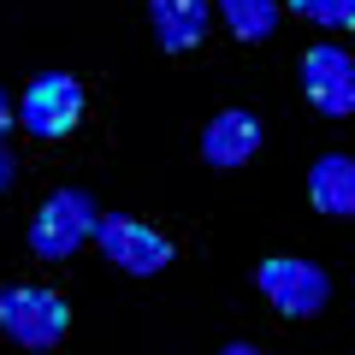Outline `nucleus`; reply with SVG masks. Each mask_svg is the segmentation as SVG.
<instances>
[{
	"instance_id": "obj_5",
	"label": "nucleus",
	"mask_w": 355,
	"mask_h": 355,
	"mask_svg": "<svg viewBox=\"0 0 355 355\" xmlns=\"http://www.w3.org/2000/svg\"><path fill=\"white\" fill-rule=\"evenodd\" d=\"M77 119H83V83H77L71 71H42L36 83L24 89V101H18V125H24L30 137H42V142L77 130Z\"/></svg>"
},
{
	"instance_id": "obj_12",
	"label": "nucleus",
	"mask_w": 355,
	"mask_h": 355,
	"mask_svg": "<svg viewBox=\"0 0 355 355\" xmlns=\"http://www.w3.org/2000/svg\"><path fill=\"white\" fill-rule=\"evenodd\" d=\"M12 178H18V160L6 154V142H0V190H12Z\"/></svg>"
},
{
	"instance_id": "obj_2",
	"label": "nucleus",
	"mask_w": 355,
	"mask_h": 355,
	"mask_svg": "<svg viewBox=\"0 0 355 355\" xmlns=\"http://www.w3.org/2000/svg\"><path fill=\"white\" fill-rule=\"evenodd\" d=\"M0 331L24 349H53V343L71 331V308L60 291H42V284H6L0 291Z\"/></svg>"
},
{
	"instance_id": "obj_6",
	"label": "nucleus",
	"mask_w": 355,
	"mask_h": 355,
	"mask_svg": "<svg viewBox=\"0 0 355 355\" xmlns=\"http://www.w3.org/2000/svg\"><path fill=\"white\" fill-rule=\"evenodd\" d=\"M302 95L314 113L326 119H349L355 113V60L338 42H314L302 53Z\"/></svg>"
},
{
	"instance_id": "obj_8",
	"label": "nucleus",
	"mask_w": 355,
	"mask_h": 355,
	"mask_svg": "<svg viewBox=\"0 0 355 355\" xmlns=\"http://www.w3.org/2000/svg\"><path fill=\"white\" fill-rule=\"evenodd\" d=\"M148 18H154V42H160L166 53H190V48H202L207 24H214L207 0H148Z\"/></svg>"
},
{
	"instance_id": "obj_4",
	"label": "nucleus",
	"mask_w": 355,
	"mask_h": 355,
	"mask_svg": "<svg viewBox=\"0 0 355 355\" xmlns=\"http://www.w3.org/2000/svg\"><path fill=\"white\" fill-rule=\"evenodd\" d=\"M95 243H101V254L119 266V272H130V279H154V272L172 266V243H166L154 225L130 219V214H101L95 219Z\"/></svg>"
},
{
	"instance_id": "obj_11",
	"label": "nucleus",
	"mask_w": 355,
	"mask_h": 355,
	"mask_svg": "<svg viewBox=\"0 0 355 355\" xmlns=\"http://www.w3.org/2000/svg\"><path fill=\"white\" fill-rule=\"evenodd\" d=\"M291 12L320 30H355V0H291Z\"/></svg>"
},
{
	"instance_id": "obj_3",
	"label": "nucleus",
	"mask_w": 355,
	"mask_h": 355,
	"mask_svg": "<svg viewBox=\"0 0 355 355\" xmlns=\"http://www.w3.org/2000/svg\"><path fill=\"white\" fill-rule=\"evenodd\" d=\"M254 291L279 308L284 320H314L320 308L331 302L326 266L302 261V254H272V261H261V272H254Z\"/></svg>"
},
{
	"instance_id": "obj_10",
	"label": "nucleus",
	"mask_w": 355,
	"mask_h": 355,
	"mask_svg": "<svg viewBox=\"0 0 355 355\" xmlns=\"http://www.w3.org/2000/svg\"><path fill=\"white\" fill-rule=\"evenodd\" d=\"M219 12L237 42H272L279 30V0H219Z\"/></svg>"
},
{
	"instance_id": "obj_9",
	"label": "nucleus",
	"mask_w": 355,
	"mask_h": 355,
	"mask_svg": "<svg viewBox=\"0 0 355 355\" xmlns=\"http://www.w3.org/2000/svg\"><path fill=\"white\" fill-rule=\"evenodd\" d=\"M308 202L331 219H355V160L349 154H320L308 166Z\"/></svg>"
},
{
	"instance_id": "obj_7",
	"label": "nucleus",
	"mask_w": 355,
	"mask_h": 355,
	"mask_svg": "<svg viewBox=\"0 0 355 355\" xmlns=\"http://www.w3.org/2000/svg\"><path fill=\"white\" fill-rule=\"evenodd\" d=\"M254 154H261V119H254V113L225 107V113L207 119V130H202V160L214 166V172H237V166H249Z\"/></svg>"
},
{
	"instance_id": "obj_13",
	"label": "nucleus",
	"mask_w": 355,
	"mask_h": 355,
	"mask_svg": "<svg viewBox=\"0 0 355 355\" xmlns=\"http://www.w3.org/2000/svg\"><path fill=\"white\" fill-rule=\"evenodd\" d=\"M6 130H12V95L0 89V142H6Z\"/></svg>"
},
{
	"instance_id": "obj_14",
	"label": "nucleus",
	"mask_w": 355,
	"mask_h": 355,
	"mask_svg": "<svg viewBox=\"0 0 355 355\" xmlns=\"http://www.w3.org/2000/svg\"><path fill=\"white\" fill-rule=\"evenodd\" d=\"M219 355H266V349H261V343H225Z\"/></svg>"
},
{
	"instance_id": "obj_1",
	"label": "nucleus",
	"mask_w": 355,
	"mask_h": 355,
	"mask_svg": "<svg viewBox=\"0 0 355 355\" xmlns=\"http://www.w3.org/2000/svg\"><path fill=\"white\" fill-rule=\"evenodd\" d=\"M95 196L77 190V184H65V190H53L48 202L36 207V219H30V254L36 261H65V254L83 249V237H95Z\"/></svg>"
}]
</instances>
